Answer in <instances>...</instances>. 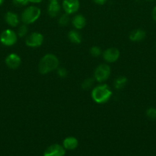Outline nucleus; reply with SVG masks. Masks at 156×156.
<instances>
[{"label": "nucleus", "instance_id": "f257e3e1", "mask_svg": "<svg viewBox=\"0 0 156 156\" xmlns=\"http://www.w3.org/2000/svg\"><path fill=\"white\" fill-rule=\"evenodd\" d=\"M59 66V59L55 55L47 53L44 55L38 63V72L41 74L45 75L57 69Z\"/></svg>", "mask_w": 156, "mask_h": 156}, {"label": "nucleus", "instance_id": "f03ea898", "mask_svg": "<svg viewBox=\"0 0 156 156\" xmlns=\"http://www.w3.org/2000/svg\"><path fill=\"white\" fill-rule=\"evenodd\" d=\"M112 94L113 92L111 89L106 84L97 85L91 91L92 99L96 104L106 103L112 97Z\"/></svg>", "mask_w": 156, "mask_h": 156}, {"label": "nucleus", "instance_id": "7ed1b4c3", "mask_svg": "<svg viewBox=\"0 0 156 156\" xmlns=\"http://www.w3.org/2000/svg\"><path fill=\"white\" fill-rule=\"evenodd\" d=\"M41 11L37 6H29L21 13V20L24 24H30L36 21L40 18Z\"/></svg>", "mask_w": 156, "mask_h": 156}, {"label": "nucleus", "instance_id": "20e7f679", "mask_svg": "<svg viewBox=\"0 0 156 156\" xmlns=\"http://www.w3.org/2000/svg\"><path fill=\"white\" fill-rule=\"evenodd\" d=\"M111 69L107 64H100L94 71V79L98 82H103L110 78Z\"/></svg>", "mask_w": 156, "mask_h": 156}, {"label": "nucleus", "instance_id": "39448f33", "mask_svg": "<svg viewBox=\"0 0 156 156\" xmlns=\"http://www.w3.org/2000/svg\"><path fill=\"white\" fill-rule=\"evenodd\" d=\"M18 35L14 30L7 29L2 31L0 35V42L5 46H12L17 42Z\"/></svg>", "mask_w": 156, "mask_h": 156}, {"label": "nucleus", "instance_id": "423d86ee", "mask_svg": "<svg viewBox=\"0 0 156 156\" xmlns=\"http://www.w3.org/2000/svg\"><path fill=\"white\" fill-rule=\"evenodd\" d=\"M44 42V36L39 32H33L27 37L25 44L28 47L35 48L41 46Z\"/></svg>", "mask_w": 156, "mask_h": 156}, {"label": "nucleus", "instance_id": "0eeeda50", "mask_svg": "<svg viewBox=\"0 0 156 156\" xmlns=\"http://www.w3.org/2000/svg\"><path fill=\"white\" fill-rule=\"evenodd\" d=\"M120 56V52L116 47H110L104 50L102 53V58L104 60L110 63L116 62Z\"/></svg>", "mask_w": 156, "mask_h": 156}, {"label": "nucleus", "instance_id": "6e6552de", "mask_svg": "<svg viewBox=\"0 0 156 156\" xmlns=\"http://www.w3.org/2000/svg\"><path fill=\"white\" fill-rule=\"evenodd\" d=\"M62 7L65 13L72 15L76 13L79 10L80 1L79 0H63Z\"/></svg>", "mask_w": 156, "mask_h": 156}, {"label": "nucleus", "instance_id": "1a4fd4ad", "mask_svg": "<svg viewBox=\"0 0 156 156\" xmlns=\"http://www.w3.org/2000/svg\"><path fill=\"white\" fill-rule=\"evenodd\" d=\"M65 150L64 146L59 144H53L47 147L44 152V156H64Z\"/></svg>", "mask_w": 156, "mask_h": 156}, {"label": "nucleus", "instance_id": "9d476101", "mask_svg": "<svg viewBox=\"0 0 156 156\" xmlns=\"http://www.w3.org/2000/svg\"><path fill=\"white\" fill-rule=\"evenodd\" d=\"M5 62H6V66H7L10 69H17L19 67V66L21 65V58L18 55H17L16 53H11V54L8 55L6 56V59H5Z\"/></svg>", "mask_w": 156, "mask_h": 156}, {"label": "nucleus", "instance_id": "9b49d317", "mask_svg": "<svg viewBox=\"0 0 156 156\" xmlns=\"http://www.w3.org/2000/svg\"><path fill=\"white\" fill-rule=\"evenodd\" d=\"M61 12V5L58 0H50L47 6V13L51 18H55Z\"/></svg>", "mask_w": 156, "mask_h": 156}, {"label": "nucleus", "instance_id": "f8f14e48", "mask_svg": "<svg viewBox=\"0 0 156 156\" xmlns=\"http://www.w3.org/2000/svg\"><path fill=\"white\" fill-rule=\"evenodd\" d=\"M5 21L11 27H16L19 24L20 19L17 14L12 12H8L5 15Z\"/></svg>", "mask_w": 156, "mask_h": 156}, {"label": "nucleus", "instance_id": "ddd939ff", "mask_svg": "<svg viewBox=\"0 0 156 156\" xmlns=\"http://www.w3.org/2000/svg\"><path fill=\"white\" fill-rule=\"evenodd\" d=\"M146 37V33L142 29H136L129 34V40L133 42H140Z\"/></svg>", "mask_w": 156, "mask_h": 156}, {"label": "nucleus", "instance_id": "4468645a", "mask_svg": "<svg viewBox=\"0 0 156 156\" xmlns=\"http://www.w3.org/2000/svg\"><path fill=\"white\" fill-rule=\"evenodd\" d=\"M86 24H87V20H86L85 17L80 14L75 15L72 19V24L75 28L78 29V30L84 28L86 26Z\"/></svg>", "mask_w": 156, "mask_h": 156}, {"label": "nucleus", "instance_id": "2eb2a0df", "mask_svg": "<svg viewBox=\"0 0 156 156\" xmlns=\"http://www.w3.org/2000/svg\"><path fill=\"white\" fill-rule=\"evenodd\" d=\"M63 146L67 150H73L78 146V140L73 136H68L63 141Z\"/></svg>", "mask_w": 156, "mask_h": 156}, {"label": "nucleus", "instance_id": "dca6fc26", "mask_svg": "<svg viewBox=\"0 0 156 156\" xmlns=\"http://www.w3.org/2000/svg\"><path fill=\"white\" fill-rule=\"evenodd\" d=\"M67 37H68L69 41L73 44H79L82 41V37H81L80 34L75 30H70L68 34H67Z\"/></svg>", "mask_w": 156, "mask_h": 156}, {"label": "nucleus", "instance_id": "f3484780", "mask_svg": "<svg viewBox=\"0 0 156 156\" xmlns=\"http://www.w3.org/2000/svg\"><path fill=\"white\" fill-rule=\"evenodd\" d=\"M127 82H128V80H127L126 77H125V76H119L114 81V88L117 90L122 89L125 86Z\"/></svg>", "mask_w": 156, "mask_h": 156}, {"label": "nucleus", "instance_id": "a211bd4d", "mask_svg": "<svg viewBox=\"0 0 156 156\" xmlns=\"http://www.w3.org/2000/svg\"><path fill=\"white\" fill-rule=\"evenodd\" d=\"M70 22V17H69L68 14L65 13L61 15V17L58 19V23H59V25L62 26V27H65Z\"/></svg>", "mask_w": 156, "mask_h": 156}, {"label": "nucleus", "instance_id": "6ab92c4d", "mask_svg": "<svg viewBox=\"0 0 156 156\" xmlns=\"http://www.w3.org/2000/svg\"><path fill=\"white\" fill-rule=\"evenodd\" d=\"M94 83V79L92 78H87L81 84V88L84 90H88L91 88Z\"/></svg>", "mask_w": 156, "mask_h": 156}, {"label": "nucleus", "instance_id": "aec40b11", "mask_svg": "<svg viewBox=\"0 0 156 156\" xmlns=\"http://www.w3.org/2000/svg\"><path fill=\"white\" fill-rule=\"evenodd\" d=\"M28 32V28L27 27V24H23L18 27V36H19L20 37H24Z\"/></svg>", "mask_w": 156, "mask_h": 156}, {"label": "nucleus", "instance_id": "412c9836", "mask_svg": "<svg viewBox=\"0 0 156 156\" xmlns=\"http://www.w3.org/2000/svg\"><path fill=\"white\" fill-rule=\"evenodd\" d=\"M90 53L93 57H98V56H100L102 54V50L99 47H97V46H93L90 48Z\"/></svg>", "mask_w": 156, "mask_h": 156}, {"label": "nucleus", "instance_id": "4be33fe9", "mask_svg": "<svg viewBox=\"0 0 156 156\" xmlns=\"http://www.w3.org/2000/svg\"><path fill=\"white\" fill-rule=\"evenodd\" d=\"M146 116L151 120H155L156 119V108H149L146 110Z\"/></svg>", "mask_w": 156, "mask_h": 156}, {"label": "nucleus", "instance_id": "5701e85b", "mask_svg": "<svg viewBox=\"0 0 156 156\" xmlns=\"http://www.w3.org/2000/svg\"><path fill=\"white\" fill-rule=\"evenodd\" d=\"M14 5L17 7H23V6L27 5L28 1V0H12Z\"/></svg>", "mask_w": 156, "mask_h": 156}, {"label": "nucleus", "instance_id": "b1692460", "mask_svg": "<svg viewBox=\"0 0 156 156\" xmlns=\"http://www.w3.org/2000/svg\"><path fill=\"white\" fill-rule=\"evenodd\" d=\"M57 74L59 76L60 78H66L67 76V71L66 69L64 68H58V70H57Z\"/></svg>", "mask_w": 156, "mask_h": 156}, {"label": "nucleus", "instance_id": "393cba45", "mask_svg": "<svg viewBox=\"0 0 156 156\" xmlns=\"http://www.w3.org/2000/svg\"><path fill=\"white\" fill-rule=\"evenodd\" d=\"M93 2L97 5H104L107 2V0H93Z\"/></svg>", "mask_w": 156, "mask_h": 156}, {"label": "nucleus", "instance_id": "a878e982", "mask_svg": "<svg viewBox=\"0 0 156 156\" xmlns=\"http://www.w3.org/2000/svg\"><path fill=\"white\" fill-rule=\"evenodd\" d=\"M151 16H152L153 20L156 22V6L153 8L152 12H151Z\"/></svg>", "mask_w": 156, "mask_h": 156}, {"label": "nucleus", "instance_id": "bb28decb", "mask_svg": "<svg viewBox=\"0 0 156 156\" xmlns=\"http://www.w3.org/2000/svg\"><path fill=\"white\" fill-rule=\"evenodd\" d=\"M28 2H32V3H40L43 1V0H28Z\"/></svg>", "mask_w": 156, "mask_h": 156}, {"label": "nucleus", "instance_id": "cd10ccee", "mask_svg": "<svg viewBox=\"0 0 156 156\" xmlns=\"http://www.w3.org/2000/svg\"><path fill=\"white\" fill-rule=\"evenodd\" d=\"M3 2H4V0H0V5H1Z\"/></svg>", "mask_w": 156, "mask_h": 156}, {"label": "nucleus", "instance_id": "c85d7f7f", "mask_svg": "<svg viewBox=\"0 0 156 156\" xmlns=\"http://www.w3.org/2000/svg\"><path fill=\"white\" fill-rule=\"evenodd\" d=\"M146 1H148V2H152V1H154V0H146Z\"/></svg>", "mask_w": 156, "mask_h": 156}, {"label": "nucleus", "instance_id": "c756f323", "mask_svg": "<svg viewBox=\"0 0 156 156\" xmlns=\"http://www.w3.org/2000/svg\"><path fill=\"white\" fill-rule=\"evenodd\" d=\"M58 1H59V0H58Z\"/></svg>", "mask_w": 156, "mask_h": 156}]
</instances>
